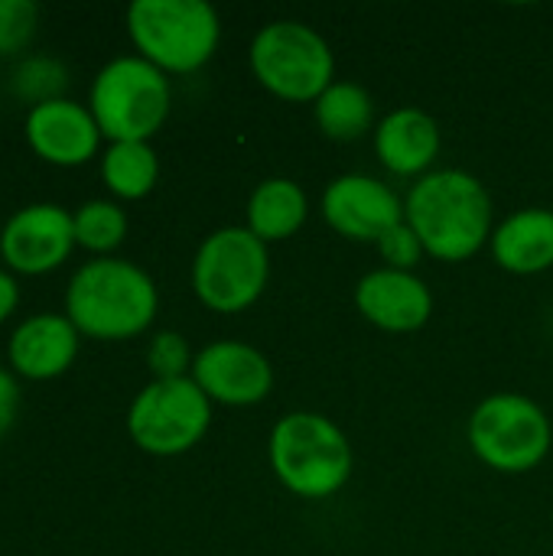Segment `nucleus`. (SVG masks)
I'll use <instances>...</instances> for the list:
<instances>
[{
	"label": "nucleus",
	"instance_id": "27",
	"mask_svg": "<svg viewBox=\"0 0 553 556\" xmlns=\"http://www.w3.org/2000/svg\"><path fill=\"white\" fill-rule=\"evenodd\" d=\"M20 306V283L16 274H10L7 267H0V326L16 313Z\"/></svg>",
	"mask_w": 553,
	"mask_h": 556
},
{
	"label": "nucleus",
	"instance_id": "20",
	"mask_svg": "<svg viewBox=\"0 0 553 556\" xmlns=\"http://www.w3.org/2000/svg\"><path fill=\"white\" fill-rule=\"evenodd\" d=\"M101 182L114 202H140L160 182V156L147 140H121L101 150Z\"/></svg>",
	"mask_w": 553,
	"mask_h": 556
},
{
	"label": "nucleus",
	"instance_id": "21",
	"mask_svg": "<svg viewBox=\"0 0 553 556\" xmlns=\"http://www.w3.org/2000/svg\"><path fill=\"white\" fill-rule=\"evenodd\" d=\"M75 244L85 248L91 257H114V251L127 238V212L114 199H88L72 212Z\"/></svg>",
	"mask_w": 553,
	"mask_h": 556
},
{
	"label": "nucleus",
	"instance_id": "1",
	"mask_svg": "<svg viewBox=\"0 0 553 556\" xmlns=\"http://www.w3.org/2000/svg\"><path fill=\"white\" fill-rule=\"evenodd\" d=\"M404 222L417 231L427 257L443 264L473 261L495 231V202L479 176L460 166H437L411 182Z\"/></svg>",
	"mask_w": 553,
	"mask_h": 556
},
{
	"label": "nucleus",
	"instance_id": "24",
	"mask_svg": "<svg viewBox=\"0 0 553 556\" xmlns=\"http://www.w3.org/2000/svg\"><path fill=\"white\" fill-rule=\"evenodd\" d=\"M39 29V7L33 0H0V59L23 52Z\"/></svg>",
	"mask_w": 553,
	"mask_h": 556
},
{
	"label": "nucleus",
	"instance_id": "23",
	"mask_svg": "<svg viewBox=\"0 0 553 556\" xmlns=\"http://www.w3.org/2000/svg\"><path fill=\"white\" fill-rule=\"evenodd\" d=\"M196 352L189 349L186 336L176 329H160L147 342V368L153 381H173V378H189L192 375Z\"/></svg>",
	"mask_w": 553,
	"mask_h": 556
},
{
	"label": "nucleus",
	"instance_id": "11",
	"mask_svg": "<svg viewBox=\"0 0 553 556\" xmlns=\"http://www.w3.org/2000/svg\"><path fill=\"white\" fill-rule=\"evenodd\" d=\"M323 222L345 241L378 244L394 225L404 222V195L391 182L368 173H342L326 182L319 195Z\"/></svg>",
	"mask_w": 553,
	"mask_h": 556
},
{
	"label": "nucleus",
	"instance_id": "26",
	"mask_svg": "<svg viewBox=\"0 0 553 556\" xmlns=\"http://www.w3.org/2000/svg\"><path fill=\"white\" fill-rule=\"evenodd\" d=\"M20 417V381L10 368L0 365V440L13 430Z\"/></svg>",
	"mask_w": 553,
	"mask_h": 556
},
{
	"label": "nucleus",
	"instance_id": "16",
	"mask_svg": "<svg viewBox=\"0 0 553 556\" xmlns=\"http://www.w3.org/2000/svg\"><path fill=\"white\" fill-rule=\"evenodd\" d=\"M372 150L391 176L420 179L437 169V160L443 153V130L437 117L420 108H394L378 117Z\"/></svg>",
	"mask_w": 553,
	"mask_h": 556
},
{
	"label": "nucleus",
	"instance_id": "3",
	"mask_svg": "<svg viewBox=\"0 0 553 556\" xmlns=\"http://www.w3.org/2000/svg\"><path fill=\"white\" fill-rule=\"evenodd\" d=\"M267 463L277 482L303 502L336 498L355 469L345 430L316 410L284 414L267 437Z\"/></svg>",
	"mask_w": 553,
	"mask_h": 556
},
{
	"label": "nucleus",
	"instance_id": "5",
	"mask_svg": "<svg viewBox=\"0 0 553 556\" xmlns=\"http://www.w3.org/2000/svg\"><path fill=\"white\" fill-rule=\"evenodd\" d=\"M248 65L257 85L287 104H316L336 81L332 46L303 20L264 23L248 46Z\"/></svg>",
	"mask_w": 553,
	"mask_h": 556
},
{
	"label": "nucleus",
	"instance_id": "6",
	"mask_svg": "<svg viewBox=\"0 0 553 556\" xmlns=\"http://www.w3.org/2000/svg\"><path fill=\"white\" fill-rule=\"evenodd\" d=\"M88 108L108 143L153 140L173 111V81L137 52L104 62L88 88Z\"/></svg>",
	"mask_w": 553,
	"mask_h": 556
},
{
	"label": "nucleus",
	"instance_id": "18",
	"mask_svg": "<svg viewBox=\"0 0 553 556\" xmlns=\"http://www.w3.org/2000/svg\"><path fill=\"white\" fill-rule=\"evenodd\" d=\"M310 218V195L290 176H271L254 186L244 205V228L267 248L293 238Z\"/></svg>",
	"mask_w": 553,
	"mask_h": 556
},
{
	"label": "nucleus",
	"instance_id": "12",
	"mask_svg": "<svg viewBox=\"0 0 553 556\" xmlns=\"http://www.w3.org/2000/svg\"><path fill=\"white\" fill-rule=\"evenodd\" d=\"M212 404L222 407H257L274 391L271 358L241 339H215L196 352L189 375Z\"/></svg>",
	"mask_w": 553,
	"mask_h": 556
},
{
	"label": "nucleus",
	"instance_id": "13",
	"mask_svg": "<svg viewBox=\"0 0 553 556\" xmlns=\"http://www.w3.org/2000/svg\"><path fill=\"white\" fill-rule=\"evenodd\" d=\"M23 137L42 163L62 169H75L101 156L104 140L91 108L68 94L29 108L23 117Z\"/></svg>",
	"mask_w": 553,
	"mask_h": 556
},
{
	"label": "nucleus",
	"instance_id": "2",
	"mask_svg": "<svg viewBox=\"0 0 553 556\" xmlns=\"http://www.w3.org/2000/svg\"><path fill=\"white\" fill-rule=\"evenodd\" d=\"M160 313L156 280L134 261L91 257L65 287V316L95 342H127L143 336Z\"/></svg>",
	"mask_w": 553,
	"mask_h": 556
},
{
	"label": "nucleus",
	"instance_id": "19",
	"mask_svg": "<svg viewBox=\"0 0 553 556\" xmlns=\"http://www.w3.org/2000/svg\"><path fill=\"white\" fill-rule=\"evenodd\" d=\"M316 127L336 143H355L375 134V98L352 78H336L313 104Z\"/></svg>",
	"mask_w": 553,
	"mask_h": 556
},
{
	"label": "nucleus",
	"instance_id": "7",
	"mask_svg": "<svg viewBox=\"0 0 553 556\" xmlns=\"http://www.w3.org/2000/svg\"><path fill=\"white\" fill-rule=\"evenodd\" d=\"M466 443L486 469L525 476L551 456L553 424L535 397L499 391L476 404L466 424Z\"/></svg>",
	"mask_w": 553,
	"mask_h": 556
},
{
	"label": "nucleus",
	"instance_id": "10",
	"mask_svg": "<svg viewBox=\"0 0 553 556\" xmlns=\"http://www.w3.org/2000/svg\"><path fill=\"white\" fill-rule=\"evenodd\" d=\"M75 248L72 212L59 202L23 205L0 228V261L16 277L52 274L72 257Z\"/></svg>",
	"mask_w": 553,
	"mask_h": 556
},
{
	"label": "nucleus",
	"instance_id": "25",
	"mask_svg": "<svg viewBox=\"0 0 553 556\" xmlns=\"http://www.w3.org/2000/svg\"><path fill=\"white\" fill-rule=\"evenodd\" d=\"M375 248H378V257L385 261L381 267H391V270H417V264L427 257L417 231L407 222H401L388 235H381Z\"/></svg>",
	"mask_w": 553,
	"mask_h": 556
},
{
	"label": "nucleus",
	"instance_id": "17",
	"mask_svg": "<svg viewBox=\"0 0 553 556\" xmlns=\"http://www.w3.org/2000/svg\"><path fill=\"white\" fill-rule=\"evenodd\" d=\"M492 261L515 277H538L553 267V212L531 205L505 215L489 241Z\"/></svg>",
	"mask_w": 553,
	"mask_h": 556
},
{
	"label": "nucleus",
	"instance_id": "15",
	"mask_svg": "<svg viewBox=\"0 0 553 556\" xmlns=\"http://www.w3.org/2000/svg\"><path fill=\"white\" fill-rule=\"evenodd\" d=\"M78 349L81 332L65 313H33L7 339V368L26 381H52L75 365Z\"/></svg>",
	"mask_w": 553,
	"mask_h": 556
},
{
	"label": "nucleus",
	"instance_id": "14",
	"mask_svg": "<svg viewBox=\"0 0 553 556\" xmlns=\"http://www.w3.org/2000/svg\"><path fill=\"white\" fill-rule=\"evenodd\" d=\"M359 316L391 336L420 332L433 316V290L417 270L375 267L355 283Z\"/></svg>",
	"mask_w": 553,
	"mask_h": 556
},
{
	"label": "nucleus",
	"instance_id": "4",
	"mask_svg": "<svg viewBox=\"0 0 553 556\" xmlns=\"http://www.w3.org/2000/svg\"><path fill=\"white\" fill-rule=\"evenodd\" d=\"M124 23L137 55L163 75L205 68L222 42V16L205 0H134Z\"/></svg>",
	"mask_w": 553,
	"mask_h": 556
},
{
	"label": "nucleus",
	"instance_id": "22",
	"mask_svg": "<svg viewBox=\"0 0 553 556\" xmlns=\"http://www.w3.org/2000/svg\"><path fill=\"white\" fill-rule=\"evenodd\" d=\"M65 88H68V68L59 59L42 55V52L23 55L10 72V91L26 104V111L46 101L65 98Z\"/></svg>",
	"mask_w": 553,
	"mask_h": 556
},
{
	"label": "nucleus",
	"instance_id": "8",
	"mask_svg": "<svg viewBox=\"0 0 553 556\" xmlns=\"http://www.w3.org/2000/svg\"><path fill=\"white\" fill-rule=\"evenodd\" d=\"M192 293L218 316L248 313L267 290L271 248L244 225H225L202 238L192 257Z\"/></svg>",
	"mask_w": 553,
	"mask_h": 556
},
{
	"label": "nucleus",
	"instance_id": "9",
	"mask_svg": "<svg viewBox=\"0 0 553 556\" xmlns=\"http://www.w3.org/2000/svg\"><path fill=\"white\" fill-rule=\"evenodd\" d=\"M215 404L192 378L150 381L127 407V437L147 456L173 459L196 450L212 430Z\"/></svg>",
	"mask_w": 553,
	"mask_h": 556
}]
</instances>
